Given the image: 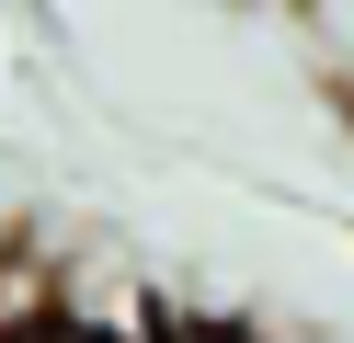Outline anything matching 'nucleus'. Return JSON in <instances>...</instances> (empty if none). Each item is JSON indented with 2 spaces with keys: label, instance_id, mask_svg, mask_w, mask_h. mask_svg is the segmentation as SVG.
I'll return each instance as SVG.
<instances>
[{
  "label": "nucleus",
  "instance_id": "obj_1",
  "mask_svg": "<svg viewBox=\"0 0 354 343\" xmlns=\"http://www.w3.org/2000/svg\"><path fill=\"white\" fill-rule=\"evenodd\" d=\"M138 332H149V320H138ZM138 332H115V320H92V309H69V297H57V309H35L12 343H138Z\"/></svg>",
  "mask_w": 354,
  "mask_h": 343
},
{
  "label": "nucleus",
  "instance_id": "obj_2",
  "mask_svg": "<svg viewBox=\"0 0 354 343\" xmlns=\"http://www.w3.org/2000/svg\"><path fill=\"white\" fill-rule=\"evenodd\" d=\"M149 343H263V332H194V320H149Z\"/></svg>",
  "mask_w": 354,
  "mask_h": 343
},
{
  "label": "nucleus",
  "instance_id": "obj_3",
  "mask_svg": "<svg viewBox=\"0 0 354 343\" xmlns=\"http://www.w3.org/2000/svg\"><path fill=\"white\" fill-rule=\"evenodd\" d=\"M0 343H12V332H0Z\"/></svg>",
  "mask_w": 354,
  "mask_h": 343
},
{
  "label": "nucleus",
  "instance_id": "obj_4",
  "mask_svg": "<svg viewBox=\"0 0 354 343\" xmlns=\"http://www.w3.org/2000/svg\"><path fill=\"white\" fill-rule=\"evenodd\" d=\"M138 343H149V332H138Z\"/></svg>",
  "mask_w": 354,
  "mask_h": 343
}]
</instances>
